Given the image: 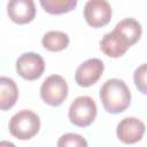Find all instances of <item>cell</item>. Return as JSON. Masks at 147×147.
Listing matches in <instances>:
<instances>
[{"label":"cell","instance_id":"obj_9","mask_svg":"<svg viewBox=\"0 0 147 147\" xmlns=\"http://www.w3.org/2000/svg\"><path fill=\"white\" fill-rule=\"evenodd\" d=\"M9 18L17 24L30 23L36 16V6L32 0H11L7 5Z\"/></svg>","mask_w":147,"mask_h":147},{"label":"cell","instance_id":"obj_12","mask_svg":"<svg viewBox=\"0 0 147 147\" xmlns=\"http://www.w3.org/2000/svg\"><path fill=\"white\" fill-rule=\"evenodd\" d=\"M18 88L16 83L8 77L0 78V109L8 110L17 101Z\"/></svg>","mask_w":147,"mask_h":147},{"label":"cell","instance_id":"obj_11","mask_svg":"<svg viewBox=\"0 0 147 147\" xmlns=\"http://www.w3.org/2000/svg\"><path fill=\"white\" fill-rule=\"evenodd\" d=\"M114 30L116 32H118L130 44V46L134 45L140 39L141 33H142V29H141L140 23L132 17L124 18V20L119 21L116 24Z\"/></svg>","mask_w":147,"mask_h":147},{"label":"cell","instance_id":"obj_16","mask_svg":"<svg viewBox=\"0 0 147 147\" xmlns=\"http://www.w3.org/2000/svg\"><path fill=\"white\" fill-rule=\"evenodd\" d=\"M133 80L138 91L147 95V63H144L136 69Z\"/></svg>","mask_w":147,"mask_h":147},{"label":"cell","instance_id":"obj_15","mask_svg":"<svg viewBox=\"0 0 147 147\" xmlns=\"http://www.w3.org/2000/svg\"><path fill=\"white\" fill-rule=\"evenodd\" d=\"M57 147H87V141L80 134L65 133L57 140Z\"/></svg>","mask_w":147,"mask_h":147},{"label":"cell","instance_id":"obj_5","mask_svg":"<svg viewBox=\"0 0 147 147\" xmlns=\"http://www.w3.org/2000/svg\"><path fill=\"white\" fill-rule=\"evenodd\" d=\"M84 17L92 28L107 25L111 20V7L106 0H90L84 7Z\"/></svg>","mask_w":147,"mask_h":147},{"label":"cell","instance_id":"obj_7","mask_svg":"<svg viewBox=\"0 0 147 147\" xmlns=\"http://www.w3.org/2000/svg\"><path fill=\"white\" fill-rule=\"evenodd\" d=\"M103 62L99 59H88L84 61L76 70L75 80L79 86L88 87L95 84L103 72Z\"/></svg>","mask_w":147,"mask_h":147},{"label":"cell","instance_id":"obj_3","mask_svg":"<svg viewBox=\"0 0 147 147\" xmlns=\"http://www.w3.org/2000/svg\"><path fill=\"white\" fill-rule=\"evenodd\" d=\"M96 105L94 100L87 95L78 96L74 100L69 108L70 122L79 127H86L93 123L96 117Z\"/></svg>","mask_w":147,"mask_h":147},{"label":"cell","instance_id":"obj_10","mask_svg":"<svg viewBox=\"0 0 147 147\" xmlns=\"http://www.w3.org/2000/svg\"><path fill=\"white\" fill-rule=\"evenodd\" d=\"M130 44L115 30L106 33L100 40V49L109 57H119L127 49Z\"/></svg>","mask_w":147,"mask_h":147},{"label":"cell","instance_id":"obj_8","mask_svg":"<svg viewBox=\"0 0 147 147\" xmlns=\"http://www.w3.org/2000/svg\"><path fill=\"white\" fill-rule=\"evenodd\" d=\"M145 130V124L140 119L136 117H126L117 124L116 134L122 142L131 145L141 140Z\"/></svg>","mask_w":147,"mask_h":147},{"label":"cell","instance_id":"obj_2","mask_svg":"<svg viewBox=\"0 0 147 147\" xmlns=\"http://www.w3.org/2000/svg\"><path fill=\"white\" fill-rule=\"evenodd\" d=\"M9 132L20 140H28L34 137L40 129L39 116L28 109L16 113L9 121Z\"/></svg>","mask_w":147,"mask_h":147},{"label":"cell","instance_id":"obj_13","mask_svg":"<svg viewBox=\"0 0 147 147\" xmlns=\"http://www.w3.org/2000/svg\"><path fill=\"white\" fill-rule=\"evenodd\" d=\"M42 46L49 52H60L68 47L69 37L62 31H48L41 39Z\"/></svg>","mask_w":147,"mask_h":147},{"label":"cell","instance_id":"obj_14","mask_svg":"<svg viewBox=\"0 0 147 147\" xmlns=\"http://www.w3.org/2000/svg\"><path fill=\"white\" fill-rule=\"evenodd\" d=\"M40 5L45 9V11L53 15H60V14L71 11L77 6V1L76 0H40Z\"/></svg>","mask_w":147,"mask_h":147},{"label":"cell","instance_id":"obj_17","mask_svg":"<svg viewBox=\"0 0 147 147\" xmlns=\"http://www.w3.org/2000/svg\"><path fill=\"white\" fill-rule=\"evenodd\" d=\"M0 147H16L13 142H10V141H6V140H2L1 142H0Z\"/></svg>","mask_w":147,"mask_h":147},{"label":"cell","instance_id":"obj_6","mask_svg":"<svg viewBox=\"0 0 147 147\" xmlns=\"http://www.w3.org/2000/svg\"><path fill=\"white\" fill-rule=\"evenodd\" d=\"M16 70L22 78L26 80H36L44 74L45 61L39 54L28 52L17 59Z\"/></svg>","mask_w":147,"mask_h":147},{"label":"cell","instance_id":"obj_1","mask_svg":"<svg viewBox=\"0 0 147 147\" xmlns=\"http://www.w3.org/2000/svg\"><path fill=\"white\" fill-rule=\"evenodd\" d=\"M100 99L106 111L119 114L130 106L131 92L123 80L111 78L101 86Z\"/></svg>","mask_w":147,"mask_h":147},{"label":"cell","instance_id":"obj_4","mask_svg":"<svg viewBox=\"0 0 147 147\" xmlns=\"http://www.w3.org/2000/svg\"><path fill=\"white\" fill-rule=\"evenodd\" d=\"M40 96L49 106H60L68 96V84L65 79L60 75L48 76L41 84Z\"/></svg>","mask_w":147,"mask_h":147}]
</instances>
